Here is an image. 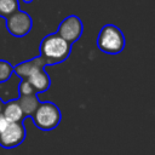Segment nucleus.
I'll use <instances>...</instances> for the list:
<instances>
[{"label":"nucleus","instance_id":"1","mask_svg":"<svg viewBox=\"0 0 155 155\" xmlns=\"http://www.w3.org/2000/svg\"><path fill=\"white\" fill-rule=\"evenodd\" d=\"M47 64V61L39 54L30 61L22 62L13 67V73H16L22 80H27L36 93H42L51 86L50 76L44 69V67Z\"/></svg>","mask_w":155,"mask_h":155},{"label":"nucleus","instance_id":"2","mask_svg":"<svg viewBox=\"0 0 155 155\" xmlns=\"http://www.w3.org/2000/svg\"><path fill=\"white\" fill-rule=\"evenodd\" d=\"M71 51V45L63 40L57 33L46 35L40 44V56H42L48 65L62 63L65 61Z\"/></svg>","mask_w":155,"mask_h":155},{"label":"nucleus","instance_id":"3","mask_svg":"<svg viewBox=\"0 0 155 155\" xmlns=\"http://www.w3.org/2000/svg\"><path fill=\"white\" fill-rule=\"evenodd\" d=\"M97 45L99 50L105 53L117 54L125 47V36L116 25L107 24L99 31Z\"/></svg>","mask_w":155,"mask_h":155},{"label":"nucleus","instance_id":"4","mask_svg":"<svg viewBox=\"0 0 155 155\" xmlns=\"http://www.w3.org/2000/svg\"><path fill=\"white\" fill-rule=\"evenodd\" d=\"M34 125L42 131H51L56 128L62 119L59 108L52 102H41L35 113L30 116Z\"/></svg>","mask_w":155,"mask_h":155},{"label":"nucleus","instance_id":"5","mask_svg":"<svg viewBox=\"0 0 155 155\" xmlns=\"http://www.w3.org/2000/svg\"><path fill=\"white\" fill-rule=\"evenodd\" d=\"M31 27H33L31 17L22 10L16 11L15 13H12L6 18L7 31L16 38L25 36L31 30Z\"/></svg>","mask_w":155,"mask_h":155},{"label":"nucleus","instance_id":"6","mask_svg":"<svg viewBox=\"0 0 155 155\" xmlns=\"http://www.w3.org/2000/svg\"><path fill=\"white\" fill-rule=\"evenodd\" d=\"M27 132L23 122H10L2 133H0V147L12 149L22 144L25 139Z\"/></svg>","mask_w":155,"mask_h":155},{"label":"nucleus","instance_id":"7","mask_svg":"<svg viewBox=\"0 0 155 155\" xmlns=\"http://www.w3.org/2000/svg\"><path fill=\"white\" fill-rule=\"evenodd\" d=\"M82 30H84V25H82L81 19L78 16L71 15L61 22L57 29V34L63 40H65L68 44L71 45L73 42L80 39Z\"/></svg>","mask_w":155,"mask_h":155},{"label":"nucleus","instance_id":"8","mask_svg":"<svg viewBox=\"0 0 155 155\" xmlns=\"http://www.w3.org/2000/svg\"><path fill=\"white\" fill-rule=\"evenodd\" d=\"M1 114L8 122H23V120L25 119L16 99L4 103Z\"/></svg>","mask_w":155,"mask_h":155},{"label":"nucleus","instance_id":"9","mask_svg":"<svg viewBox=\"0 0 155 155\" xmlns=\"http://www.w3.org/2000/svg\"><path fill=\"white\" fill-rule=\"evenodd\" d=\"M24 117L27 116H31L35 110L38 109V107L40 105V101L38 98L36 94H28V96H19V98L16 99Z\"/></svg>","mask_w":155,"mask_h":155},{"label":"nucleus","instance_id":"10","mask_svg":"<svg viewBox=\"0 0 155 155\" xmlns=\"http://www.w3.org/2000/svg\"><path fill=\"white\" fill-rule=\"evenodd\" d=\"M19 10L18 0H0V16L7 18Z\"/></svg>","mask_w":155,"mask_h":155},{"label":"nucleus","instance_id":"11","mask_svg":"<svg viewBox=\"0 0 155 155\" xmlns=\"http://www.w3.org/2000/svg\"><path fill=\"white\" fill-rule=\"evenodd\" d=\"M12 73H13V65L7 61L0 59V82L7 81Z\"/></svg>","mask_w":155,"mask_h":155},{"label":"nucleus","instance_id":"12","mask_svg":"<svg viewBox=\"0 0 155 155\" xmlns=\"http://www.w3.org/2000/svg\"><path fill=\"white\" fill-rule=\"evenodd\" d=\"M19 96H28V94H38L36 91L33 88V86L27 80H21V84L18 86Z\"/></svg>","mask_w":155,"mask_h":155},{"label":"nucleus","instance_id":"13","mask_svg":"<svg viewBox=\"0 0 155 155\" xmlns=\"http://www.w3.org/2000/svg\"><path fill=\"white\" fill-rule=\"evenodd\" d=\"M8 124H10V122H8V121L2 116V114H1V115H0V133H2V132L5 131V128L8 126Z\"/></svg>","mask_w":155,"mask_h":155},{"label":"nucleus","instance_id":"14","mask_svg":"<svg viewBox=\"0 0 155 155\" xmlns=\"http://www.w3.org/2000/svg\"><path fill=\"white\" fill-rule=\"evenodd\" d=\"M2 108H4V102H2V99L0 98V115H1V113H2Z\"/></svg>","mask_w":155,"mask_h":155},{"label":"nucleus","instance_id":"15","mask_svg":"<svg viewBox=\"0 0 155 155\" xmlns=\"http://www.w3.org/2000/svg\"><path fill=\"white\" fill-rule=\"evenodd\" d=\"M23 1H24V2H25V4H30V2H31V1H33V0H23Z\"/></svg>","mask_w":155,"mask_h":155}]
</instances>
